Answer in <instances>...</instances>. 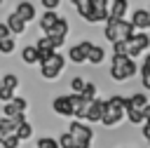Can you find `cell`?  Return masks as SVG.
Here are the masks:
<instances>
[{
  "label": "cell",
  "mask_w": 150,
  "mask_h": 148,
  "mask_svg": "<svg viewBox=\"0 0 150 148\" xmlns=\"http://www.w3.org/2000/svg\"><path fill=\"white\" fill-rule=\"evenodd\" d=\"M138 73V63L127 59V56H112V66H110V78L117 82H124L129 78H134Z\"/></svg>",
  "instance_id": "6da1fadb"
},
{
  "label": "cell",
  "mask_w": 150,
  "mask_h": 148,
  "mask_svg": "<svg viewBox=\"0 0 150 148\" xmlns=\"http://www.w3.org/2000/svg\"><path fill=\"white\" fill-rule=\"evenodd\" d=\"M68 134L73 136V141H75V148H89V146H91L94 129H91V127H87L84 122H77V120H73V122H70V127H68Z\"/></svg>",
  "instance_id": "7a4b0ae2"
},
{
  "label": "cell",
  "mask_w": 150,
  "mask_h": 148,
  "mask_svg": "<svg viewBox=\"0 0 150 148\" xmlns=\"http://www.w3.org/2000/svg\"><path fill=\"white\" fill-rule=\"evenodd\" d=\"M148 47H150L148 33H134V35L129 38V42H127V59L136 61V56H138L141 52H145Z\"/></svg>",
  "instance_id": "3957f363"
},
{
  "label": "cell",
  "mask_w": 150,
  "mask_h": 148,
  "mask_svg": "<svg viewBox=\"0 0 150 148\" xmlns=\"http://www.w3.org/2000/svg\"><path fill=\"white\" fill-rule=\"evenodd\" d=\"M63 66H66V59L56 52V54L52 56V61H47L45 66H40V73H42V78H45V80H56V78L61 75Z\"/></svg>",
  "instance_id": "277c9868"
},
{
  "label": "cell",
  "mask_w": 150,
  "mask_h": 148,
  "mask_svg": "<svg viewBox=\"0 0 150 148\" xmlns=\"http://www.w3.org/2000/svg\"><path fill=\"white\" fill-rule=\"evenodd\" d=\"M84 19L91 21V23H101V21H105V19H108V0H91L89 12H87Z\"/></svg>",
  "instance_id": "5b68a950"
},
{
  "label": "cell",
  "mask_w": 150,
  "mask_h": 148,
  "mask_svg": "<svg viewBox=\"0 0 150 148\" xmlns=\"http://www.w3.org/2000/svg\"><path fill=\"white\" fill-rule=\"evenodd\" d=\"M131 28L136 31V33H143L145 28H150V14H148V9L145 7H138V9H134L131 12Z\"/></svg>",
  "instance_id": "8992f818"
},
{
  "label": "cell",
  "mask_w": 150,
  "mask_h": 148,
  "mask_svg": "<svg viewBox=\"0 0 150 148\" xmlns=\"http://www.w3.org/2000/svg\"><path fill=\"white\" fill-rule=\"evenodd\" d=\"M122 117H124V110L105 101V110H103V117H101V122H103L105 127H115V125H120V122H122Z\"/></svg>",
  "instance_id": "52a82bcc"
},
{
  "label": "cell",
  "mask_w": 150,
  "mask_h": 148,
  "mask_svg": "<svg viewBox=\"0 0 150 148\" xmlns=\"http://www.w3.org/2000/svg\"><path fill=\"white\" fill-rule=\"evenodd\" d=\"M91 45H94V42H89V40H82V42L73 45L70 52H68V59H70L73 63H84V61H87V52L91 49Z\"/></svg>",
  "instance_id": "ba28073f"
},
{
  "label": "cell",
  "mask_w": 150,
  "mask_h": 148,
  "mask_svg": "<svg viewBox=\"0 0 150 148\" xmlns=\"http://www.w3.org/2000/svg\"><path fill=\"white\" fill-rule=\"evenodd\" d=\"M26 106H28V101H26V99L14 96L12 101H7V103L2 106V115H5V117H16V115L26 113Z\"/></svg>",
  "instance_id": "9c48e42d"
},
{
  "label": "cell",
  "mask_w": 150,
  "mask_h": 148,
  "mask_svg": "<svg viewBox=\"0 0 150 148\" xmlns=\"http://www.w3.org/2000/svg\"><path fill=\"white\" fill-rule=\"evenodd\" d=\"M103 110H105V101H103V99H94V101H89V103H87L84 120H89V122H101Z\"/></svg>",
  "instance_id": "30bf717a"
},
{
  "label": "cell",
  "mask_w": 150,
  "mask_h": 148,
  "mask_svg": "<svg viewBox=\"0 0 150 148\" xmlns=\"http://www.w3.org/2000/svg\"><path fill=\"white\" fill-rule=\"evenodd\" d=\"M14 14L23 21V23H28V21H33L35 19V14H38V9H35V5L33 2H28V0H21V2H16V9H14Z\"/></svg>",
  "instance_id": "8fae6325"
},
{
  "label": "cell",
  "mask_w": 150,
  "mask_h": 148,
  "mask_svg": "<svg viewBox=\"0 0 150 148\" xmlns=\"http://www.w3.org/2000/svg\"><path fill=\"white\" fill-rule=\"evenodd\" d=\"M127 9H129V2L127 0H112V2H108V19L122 21L124 14H127Z\"/></svg>",
  "instance_id": "7c38bea8"
},
{
  "label": "cell",
  "mask_w": 150,
  "mask_h": 148,
  "mask_svg": "<svg viewBox=\"0 0 150 148\" xmlns=\"http://www.w3.org/2000/svg\"><path fill=\"white\" fill-rule=\"evenodd\" d=\"M52 108H54V113H59V115L73 117V106H70L68 96H56V99L52 101Z\"/></svg>",
  "instance_id": "4fadbf2b"
},
{
  "label": "cell",
  "mask_w": 150,
  "mask_h": 148,
  "mask_svg": "<svg viewBox=\"0 0 150 148\" xmlns=\"http://www.w3.org/2000/svg\"><path fill=\"white\" fill-rule=\"evenodd\" d=\"M148 106V96L143 94V92H136V94H131L129 99H127V103H124V108H134V110H141L143 113V108Z\"/></svg>",
  "instance_id": "5bb4252c"
},
{
  "label": "cell",
  "mask_w": 150,
  "mask_h": 148,
  "mask_svg": "<svg viewBox=\"0 0 150 148\" xmlns=\"http://www.w3.org/2000/svg\"><path fill=\"white\" fill-rule=\"evenodd\" d=\"M5 26H7V31H9V35H12V33H14V35H21V33L26 31V23H23V21H21V19H19V16L14 14V12H12L9 16H7V21H5Z\"/></svg>",
  "instance_id": "9a60e30c"
},
{
  "label": "cell",
  "mask_w": 150,
  "mask_h": 148,
  "mask_svg": "<svg viewBox=\"0 0 150 148\" xmlns=\"http://www.w3.org/2000/svg\"><path fill=\"white\" fill-rule=\"evenodd\" d=\"M66 33H68V19L59 16V19H56V23L49 28V33H47L45 38H66Z\"/></svg>",
  "instance_id": "2e32d148"
},
{
  "label": "cell",
  "mask_w": 150,
  "mask_h": 148,
  "mask_svg": "<svg viewBox=\"0 0 150 148\" xmlns=\"http://www.w3.org/2000/svg\"><path fill=\"white\" fill-rule=\"evenodd\" d=\"M56 19H59V14H56V12H45V14L40 16V21H38V23H40V28H42V33H45V35H47V33H49V28L56 23Z\"/></svg>",
  "instance_id": "e0dca14e"
},
{
  "label": "cell",
  "mask_w": 150,
  "mask_h": 148,
  "mask_svg": "<svg viewBox=\"0 0 150 148\" xmlns=\"http://www.w3.org/2000/svg\"><path fill=\"white\" fill-rule=\"evenodd\" d=\"M105 59V52H103V47H98V45H91V49L87 52V63H101Z\"/></svg>",
  "instance_id": "ac0fdd59"
},
{
  "label": "cell",
  "mask_w": 150,
  "mask_h": 148,
  "mask_svg": "<svg viewBox=\"0 0 150 148\" xmlns=\"http://www.w3.org/2000/svg\"><path fill=\"white\" fill-rule=\"evenodd\" d=\"M21 59H23V63H28V66L38 63V49H35V45H26V47L21 49Z\"/></svg>",
  "instance_id": "d6986e66"
},
{
  "label": "cell",
  "mask_w": 150,
  "mask_h": 148,
  "mask_svg": "<svg viewBox=\"0 0 150 148\" xmlns=\"http://www.w3.org/2000/svg\"><path fill=\"white\" fill-rule=\"evenodd\" d=\"M141 80H143V87L145 89H150V54L143 59V63H141Z\"/></svg>",
  "instance_id": "ffe728a7"
},
{
  "label": "cell",
  "mask_w": 150,
  "mask_h": 148,
  "mask_svg": "<svg viewBox=\"0 0 150 148\" xmlns=\"http://www.w3.org/2000/svg\"><path fill=\"white\" fill-rule=\"evenodd\" d=\"M16 85H19V78H16L14 73H7V75H2V78H0V87H2V89L14 92V89H16Z\"/></svg>",
  "instance_id": "44dd1931"
},
{
  "label": "cell",
  "mask_w": 150,
  "mask_h": 148,
  "mask_svg": "<svg viewBox=\"0 0 150 148\" xmlns=\"http://www.w3.org/2000/svg\"><path fill=\"white\" fill-rule=\"evenodd\" d=\"M80 99H82V101H87V103H89V101H94V99H96V85H94V82H84V89H82Z\"/></svg>",
  "instance_id": "7402d4cb"
},
{
  "label": "cell",
  "mask_w": 150,
  "mask_h": 148,
  "mask_svg": "<svg viewBox=\"0 0 150 148\" xmlns=\"http://www.w3.org/2000/svg\"><path fill=\"white\" fill-rule=\"evenodd\" d=\"M124 117L131 122V125H143V113L141 110H134V108H124Z\"/></svg>",
  "instance_id": "603a6c76"
},
{
  "label": "cell",
  "mask_w": 150,
  "mask_h": 148,
  "mask_svg": "<svg viewBox=\"0 0 150 148\" xmlns=\"http://www.w3.org/2000/svg\"><path fill=\"white\" fill-rule=\"evenodd\" d=\"M30 134H33V127H30L28 122H23V125H19V127H16V132H14V136H16L19 141H23V139H28Z\"/></svg>",
  "instance_id": "cb8c5ba5"
},
{
  "label": "cell",
  "mask_w": 150,
  "mask_h": 148,
  "mask_svg": "<svg viewBox=\"0 0 150 148\" xmlns=\"http://www.w3.org/2000/svg\"><path fill=\"white\" fill-rule=\"evenodd\" d=\"M56 146H59V148H75V141H73V136H70L68 132H63V134L56 139Z\"/></svg>",
  "instance_id": "d4e9b609"
},
{
  "label": "cell",
  "mask_w": 150,
  "mask_h": 148,
  "mask_svg": "<svg viewBox=\"0 0 150 148\" xmlns=\"http://www.w3.org/2000/svg\"><path fill=\"white\" fill-rule=\"evenodd\" d=\"M38 49V47H35ZM56 52H52V49H38V63L40 66H45L47 61H52V56H54Z\"/></svg>",
  "instance_id": "484cf974"
},
{
  "label": "cell",
  "mask_w": 150,
  "mask_h": 148,
  "mask_svg": "<svg viewBox=\"0 0 150 148\" xmlns=\"http://www.w3.org/2000/svg\"><path fill=\"white\" fill-rule=\"evenodd\" d=\"M73 5H75V9H77V14H80V16H87V12H89V5H91V0H75Z\"/></svg>",
  "instance_id": "4316f807"
},
{
  "label": "cell",
  "mask_w": 150,
  "mask_h": 148,
  "mask_svg": "<svg viewBox=\"0 0 150 148\" xmlns=\"http://www.w3.org/2000/svg\"><path fill=\"white\" fill-rule=\"evenodd\" d=\"M70 89H73L75 96H80L82 89H84V80H82V78H73V80H70Z\"/></svg>",
  "instance_id": "83f0119b"
},
{
  "label": "cell",
  "mask_w": 150,
  "mask_h": 148,
  "mask_svg": "<svg viewBox=\"0 0 150 148\" xmlns=\"http://www.w3.org/2000/svg\"><path fill=\"white\" fill-rule=\"evenodd\" d=\"M19 143H21V141H19L14 134H9L7 139H2V141H0V146H2V148H19Z\"/></svg>",
  "instance_id": "f1b7e54d"
},
{
  "label": "cell",
  "mask_w": 150,
  "mask_h": 148,
  "mask_svg": "<svg viewBox=\"0 0 150 148\" xmlns=\"http://www.w3.org/2000/svg\"><path fill=\"white\" fill-rule=\"evenodd\" d=\"M38 148H59V146H56V139L42 136V139H38Z\"/></svg>",
  "instance_id": "f546056e"
},
{
  "label": "cell",
  "mask_w": 150,
  "mask_h": 148,
  "mask_svg": "<svg viewBox=\"0 0 150 148\" xmlns=\"http://www.w3.org/2000/svg\"><path fill=\"white\" fill-rule=\"evenodd\" d=\"M0 52H2V54H12V52H14V38L2 40V42H0Z\"/></svg>",
  "instance_id": "4dcf8cb0"
},
{
  "label": "cell",
  "mask_w": 150,
  "mask_h": 148,
  "mask_svg": "<svg viewBox=\"0 0 150 148\" xmlns=\"http://www.w3.org/2000/svg\"><path fill=\"white\" fill-rule=\"evenodd\" d=\"M112 56H127V42H115L112 45Z\"/></svg>",
  "instance_id": "1f68e13d"
},
{
  "label": "cell",
  "mask_w": 150,
  "mask_h": 148,
  "mask_svg": "<svg viewBox=\"0 0 150 148\" xmlns=\"http://www.w3.org/2000/svg\"><path fill=\"white\" fill-rule=\"evenodd\" d=\"M108 103H112V106H117V108H122V110H124L127 99H124V96H120V94H115V96H110V99H108Z\"/></svg>",
  "instance_id": "d6a6232c"
},
{
  "label": "cell",
  "mask_w": 150,
  "mask_h": 148,
  "mask_svg": "<svg viewBox=\"0 0 150 148\" xmlns=\"http://www.w3.org/2000/svg\"><path fill=\"white\" fill-rule=\"evenodd\" d=\"M40 5H42L47 12H54V7H59V0H40Z\"/></svg>",
  "instance_id": "836d02e7"
},
{
  "label": "cell",
  "mask_w": 150,
  "mask_h": 148,
  "mask_svg": "<svg viewBox=\"0 0 150 148\" xmlns=\"http://www.w3.org/2000/svg\"><path fill=\"white\" fill-rule=\"evenodd\" d=\"M12 99H14V92H9V89H2V87H0V101H5V103H7V101H12Z\"/></svg>",
  "instance_id": "e575fe53"
},
{
  "label": "cell",
  "mask_w": 150,
  "mask_h": 148,
  "mask_svg": "<svg viewBox=\"0 0 150 148\" xmlns=\"http://www.w3.org/2000/svg\"><path fill=\"white\" fill-rule=\"evenodd\" d=\"M7 38H12V35H9L7 26H5V23H0V42H2V40H7Z\"/></svg>",
  "instance_id": "d590c367"
},
{
  "label": "cell",
  "mask_w": 150,
  "mask_h": 148,
  "mask_svg": "<svg viewBox=\"0 0 150 148\" xmlns=\"http://www.w3.org/2000/svg\"><path fill=\"white\" fill-rule=\"evenodd\" d=\"M143 136L150 141V122H143Z\"/></svg>",
  "instance_id": "8d00e7d4"
},
{
  "label": "cell",
  "mask_w": 150,
  "mask_h": 148,
  "mask_svg": "<svg viewBox=\"0 0 150 148\" xmlns=\"http://www.w3.org/2000/svg\"><path fill=\"white\" fill-rule=\"evenodd\" d=\"M143 120H145V122H150V103L143 108Z\"/></svg>",
  "instance_id": "74e56055"
},
{
  "label": "cell",
  "mask_w": 150,
  "mask_h": 148,
  "mask_svg": "<svg viewBox=\"0 0 150 148\" xmlns=\"http://www.w3.org/2000/svg\"><path fill=\"white\" fill-rule=\"evenodd\" d=\"M148 14H150V9H148Z\"/></svg>",
  "instance_id": "f35d334b"
},
{
  "label": "cell",
  "mask_w": 150,
  "mask_h": 148,
  "mask_svg": "<svg viewBox=\"0 0 150 148\" xmlns=\"http://www.w3.org/2000/svg\"><path fill=\"white\" fill-rule=\"evenodd\" d=\"M148 143H150V141H148Z\"/></svg>",
  "instance_id": "ab89813d"
},
{
  "label": "cell",
  "mask_w": 150,
  "mask_h": 148,
  "mask_svg": "<svg viewBox=\"0 0 150 148\" xmlns=\"http://www.w3.org/2000/svg\"><path fill=\"white\" fill-rule=\"evenodd\" d=\"M148 38H150V35H148Z\"/></svg>",
  "instance_id": "60d3db41"
}]
</instances>
